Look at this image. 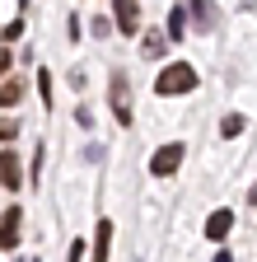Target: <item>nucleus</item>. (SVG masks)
Here are the masks:
<instances>
[{"instance_id": "nucleus-1", "label": "nucleus", "mask_w": 257, "mask_h": 262, "mask_svg": "<svg viewBox=\"0 0 257 262\" xmlns=\"http://www.w3.org/2000/svg\"><path fill=\"white\" fill-rule=\"evenodd\" d=\"M197 89V71H192L187 61H173V66H164V71H159V80H154V94H192Z\"/></svg>"}, {"instance_id": "nucleus-2", "label": "nucleus", "mask_w": 257, "mask_h": 262, "mask_svg": "<svg viewBox=\"0 0 257 262\" xmlns=\"http://www.w3.org/2000/svg\"><path fill=\"white\" fill-rule=\"evenodd\" d=\"M182 145L173 141V145H164V150H154V159H150V173L154 178H169V173H178V164H182Z\"/></svg>"}, {"instance_id": "nucleus-3", "label": "nucleus", "mask_w": 257, "mask_h": 262, "mask_svg": "<svg viewBox=\"0 0 257 262\" xmlns=\"http://www.w3.org/2000/svg\"><path fill=\"white\" fill-rule=\"evenodd\" d=\"M108 98H112V113H117V122H122V126H131V98H126V80H122V75H112Z\"/></svg>"}, {"instance_id": "nucleus-4", "label": "nucleus", "mask_w": 257, "mask_h": 262, "mask_svg": "<svg viewBox=\"0 0 257 262\" xmlns=\"http://www.w3.org/2000/svg\"><path fill=\"white\" fill-rule=\"evenodd\" d=\"M0 178H5V192H19V183H24V173H19V155L5 145V155H0Z\"/></svg>"}, {"instance_id": "nucleus-5", "label": "nucleus", "mask_w": 257, "mask_h": 262, "mask_svg": "<svg viewBox=\"0 0 257 262\" xmlns=\"http://www.w3.org/2000/svg\"><path fill=\"white\" fill-rule=\"evenodd\" d=\"M229 229H234V211H224V206H220V211H211V220H206V239H215V244H220Z\"/></svg>"}, {"instance_id": "nucleus-6", "label": "nucleus", "mask_w": 257, "mask_h": 262, "mask_svg": "<svg viewBox=\"0 0 257 262\" xmlns=\"http://www.w3.org/2000/svg\"><path fill=\"white\" fill-rule=\"evenodd\" d=\"M112 19H117V28H122V33H136V24H141V10L131 5V0H117V5H112Z\"/></svg>"}, {"instance_id": "nucleus-7", "label": "nucleus", "mask_w": 257, "mask_h": 262, "mask_svg": "<svg viewBox=\"0 0 257 262\" xmlns=\"http://www.w3.org/2000/svg\"><path fill=\"white\" fill-rule=\"evenodd\" d=\"M108 244H112V220H99V234H94V262H108Z\"/></svg>"}, {"instance_id": "nucleus-8", "label": "nucleus", "mask_w": 257, "mask_h": 262, "mask_svg": "<svg viewBox=\"0 0 257 262\" xmlns=\"http://www.w3.org/2000/svg\"><path fill=\"white\" fill-rule=\"evenodd\" d=\"M19 244V206H5V248Z\"/></svg>"}, {"instance_id": "nucleus-9", "label": "nucleus", "mask_w": 257, "mask_h": 262, "mask_svg": "<svg viewBox=\"0 0 257 262\" xmlns=\"http://www.w3.org/2000/svg\"><path fill=\"white\" fill-rule=\"evenodd\" d=\"M19 94H24V84H19L14 75H10V80H5V89H0V98H5V108H14V103H19Z\"/></svg>"}, {"instance_id": "nucleus-10", "label": "nucleus", "mask_w": 257, "mask_h": 262, "mask_svg": "<svg viewBox=\"0 0 257 262\" xmlns=\"http://www.w3.org/2000/svg\"><path fill=\"white\" fill-rule=\"evenodd\" d=\"M187 28V10H169V38H182Z\"/></svg>"}, {"instance_id": "nucleus-11", "label": "nucleus", "mask_w": 257, "mask_h": 262, "mask_svg": "<svg viewBox=\"0 0 257 262\" xmlns=\"http://www.w3.org/2000/svg\"><path fill=\"white\" fill-rule=\"evenodd\" d=\"M239 131H243V117L239 113H229V117L220 122V136H239Z\"/></svg>"}, {"instance_id": "nucleus-12", "label": "nucleus", "mask_w": 257, "mask_h": 262, "mask_svg": "<svg viewBox=\"0 0 257 262\" xmlns=\"http://www.w3.org/2000/svg\"><path fill=\"white\" fill-rule=\"evenodd\" d=\"M145 56H164V38H159V33L145 38Z\"/></svg>"}, {"instance_id": "nucleus-13", "label": "nucleus", "mask_w": 257, "mask_h": 262, "mask_svg": "<svg viewBox=\"0 0 257 262\" xmlns=\"http://www.w3.org/2000/svg\"><path fill=\"white\" fill-rule=\"evenodd\" d=\"M38 89H42V103L52 108V71H42V75H38Z\"/></svg>"}, {"instance_id": "nucleus-14", "label": "nucleus", "mask_w": 257, "mask_h": 262, "mask_svg": "<svg viewBox=\"0 0 257 262\" xmlns=\"http://www.w3.org/2000/svg\"><path fill=\"white\" fill-rule=\"evenodd\" d=\"M71 262H84V244H80V239L71 244Z\"/></svg>"}, {"instance_id": "nucleus-15", "label": "nucleus", "mask_w": 257, "mask_h": 262, "mask_svg": "<svg viewBox=\"0 0 257 262\" xmlns=\"http://www.w3.org/2000/svg\"><path fill=\"white\" fill-rule=\"evenodd\" d=\"M215 262H234V257H229V253H215Z\"/></svg>"}, {"instance_id": "nucleus-16", "label": "nucleus", "mask_w": 257, "mask_h": 262, "mask_svg": "<svg viewBox=\"0 0 257 262\" xmlns=\"http://www.w3.org/2000/svg\"><path fill=\"white\" fill-rule=\"evenodd\" d=\"M248 202H252V206H257V183H252V192H248Z\"/></svg>"}]
</instances>
